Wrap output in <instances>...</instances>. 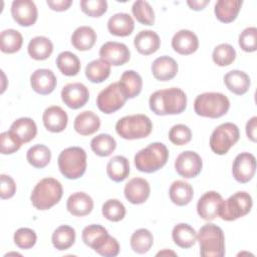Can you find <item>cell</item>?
Here are the masks:
<instances>
[{
    "mask_svg": "<svg viewBox=\"0 0 257 257\" xmlns=\"http://www.w3.org/2000/svg\"><path fill=\"white\" fill-rule=\"evenodd\" d=\"M150 108L158 115L179 114L187 107V95L178 87L155 91L149 99Z\"/></svg>",
    "mask_w": 257,
    "mask_h": 257,
    "instance_id": "1",
    "label": "cell"
},
{
    "mask_svg": "<svg viewBox=\"0 0 257 257\" xmlns=\"http://www.w3.org/2000/svg\"><path fill=\"white\" fill-rule=\"evenodd\" d=\"M63 194L59 181L53 178L40 180L32 190L30 200L37 210H48L56 205Z\"/></svg>",
    "mask_w": 257,
    "mask_h": 257,
    "instance_id": "2",
    "label": "cell"
},
{
    "mask_svg": "<svg viewBox=\"0 0 257 257\" xmlns=\"http://www.w3.org/2000/svg\"><path fill=\"white\" fill-rule=\"evenodd\" d=\"M169 159V151L162 143H152L135 156V166L143 173H155L163 168Z\"/></svg>",
    "mask_w": 257,
    "mask_h": 257,
    "instance_id": "3",
    "label": "cell"
},
{
    "mask_svg": "<svg viewBox=\"0 0 257 257\" xmlns=\"http://www.w3.org/2000/svg\"><path fill=\"white\" fill-rule=\"evenodd\" d=\"M202 257H223L225 255V237L223 230L212 223L202 226L197 235Z\"/></svg>",
    "mask_w": 257,
    "mask_h": 257,
    "instance_id": "4",
    "label": "cell"
},
{
    "mask_svg": "<svg viewBox=\"0 0 257 257\" xmlns=\"http://www.w3.org/2000/svg\"><path fill=\"white\" fill-rule=\"evenodd\" d=\"M229 107V98L221 92H204L199 94L194 101L195 112L204 117H221L227 113Z\"/></svg>",
    "mask_w": 257,
    "mask_h": 257,
    "instance_id": "5",
    "label": "cell"
},
{
    "mask_svg": "<svg viewBox=\"0 0 257 257\" xmlns=\"http://www.w3.org/2000/svg\"><path fill=\"white\" fill-rule=\"evenodd\" d=\"M60 173L69 180H76L83 176L86 170V153L80 147H70L58 156Z\"/></svg>",
    "mask_w": 257,
    "mask_h": 257,
    "instance_id": "6",
    "label": "cell"
},
{
    "mask_svg": "<svg viewBox=\"0 0 257 257\" xmlns=\"http://www.w3.org/2000/svg\"><path fill=\"white\" fill-rule=\"evenodd\" d=\"M153 130V123L146 114L138 113L119 118L115 124L117 135L124 140L147 138Z\"/></svg>",
    "mask_w": 257,
    "mask_h": 257,
    "instance_id": "7",
    "label": "cell"
},
{
    "mask_svg": "<svg viewBox=\"0 0 257 257\" xmlns=\"http://www.w3.org/2000/svg\"><path fill=\"white\" fill-rule=\"evenodd\" d=\"M253 205L252 197L247 192H237L227 200H223L218 216L224 221H234L247 215Z\"/></svg>",
    "mask_w": 257,
    "mask_h": 257,
    "instance_id": "8",
    "label": "cell"
},
{
    "mask_svg": "<svg viewBox=\"0 0 257 257\" xmlns=\"http://www.w3.org/2000/svg\"><path fill=\"white\" fill-rule=\"evenodd\" d=\"M239 128L235 123H221L211 135L210 148L216 155H225L239 141Z\"/></svg>",
    "mask_w": 257,
    "mask_h": 257,
    "instance_id": "9",
    "label": "cell"
},
{
    "mask_svg": "<svg viewBox=\"0 0 257 257\" xmlns=\"http://www.w3.org/2000/svg\"><path fill=\"white\" fill-rule=\"evenodd\" d=\"M127 98L121 84L119 82H112L98 93L96 105L103 113L110 114L120 109Z\"/></svg>",
    "mask_w": 257,
    "mask_h": 257,
    "instance_id": "10",
    "label": "cell"
},
{
    "mask_svg": "<svg viewBox=\"0 0 257 257\" xmlns=\"http://www.w3.org/2000/svg\"><path fill=\"white\" fill-rule=\"evenodd\" d=\"M203 167L201 157L193 151H185L181 153L175 161L176 172L185 179L197 177Z\"/></svg>",
    "mask_w": 257,
    "mask_h": 257,
    "instance_id": "11",
    "label": "cell"
},
{
    "mask_svg": "<svg viewBox=\"0 0 257 257\" xmlns=\"http://www.w3.org/2000/svg\"><path fill=\"white\" fill-rule=\"evenodd\" d=\"M255 172L256 159L252 154L244 152L236 156L232 166V174L237 182L248 183L254 177Z\"/></svg>",
    "mask_w": 257,
    "mask_h": 257,
    "instance_id": "12",
    "label": "cell"
},
{
    "mask_svg": "<svg viewBox=\"0 0 257 257\" xmlns=\"http://www.w3.org/2000/svg\"><path fill=\"white\" fill-rule=\"evenodd\" d=\"M99 56L110 65L119 66L130 60L131 52L125 44L116 41H108L100 47Z\"/></svg>",
    "mask_w": 257,
    "mask_h": 257,
    "instance_id": "13",
    "label": "cell"
},
{
    "mask_svg": "<svg viewBox=\"0 0 257 257\" xmlns=\"http://www.w3.org/2000/svg\"><path fill=\"white\" fill-rule=\"evenodd\" d=\"M89 98L87 87L80 82L68 83L62 87L61 99L69 108L77 109L85 105Z\"/></svg>",
    "mask_w": 257,
    "mask_h": 257,
    "instance_id": "14",
    "label": "cell"
},
{
    "mask_svg": "<svg viewBox=\"0 0 257 257\" xmlns=\"http://www.w3.org/2000/svg\"><path fill=\"white\" fill-rule=\"evenodd\" d=\"M11 14L13 19L21 26L28 27L33 25L38 16L37 7L30 0H15L11 5Z\"/></svg>",
    "mask_w": 257,
    "mask_h": 257,
    "instance_id": "15",
    "label": "cell"
},
{
    "mask_svg": "<svg viewBox=\"0 0 257 257\" xmlns=\"http://www.w3.org/2000/svg\"><path fill=\"white\" fill-rule=\"evenodd\" d=\"M222 201L223 198L219 193L215 191L206 192L199 199L197 204V212L199 216L206 221L214 220L218 216Z\"/></svg>",
    "mask_w": 257,
    "mask_h": 257,
    "instance_id": "16",
    "label": "cell"
},
{
    "mask_svg": "<svg viewBox=\"0 0 257 257\" xmlns=\"http://www.w3.org/2000/svg\"><path fill=\"white\" fill-rule=\"evenodd\" d=\"M123 193L125 199L130 203L134 205L143 204L150 197V184L146 179L134 178L125 184Z\"/></svg>",
    "mask_w": 257,
    "mask_h": 257,
    "instance_id": "17",
    "label": "cell"
},
{
    "mask_svg": "<svg viewBox=\"0 0 257 257\" xmlns=\"http://www.w3.org/2000/svg\"><path fill=\"white\" fill-rule=\"evenodd\" d=\"M56 76L50 69H37L30 76V84L32 89L41 95L51 93L56 87Z\"/></svg>",
    "mask_w": 257,
    "mask_h": 257,
    "instance_id": "18",
    "label": "cell"
},
{
    "mask_svg": "<svg viewBox=\"0 0 257 257\" xmlns=\"http://www.w3.org/2000/svg\"><path fill=\"white\" fill-rule=\"evenodd\" d=\"M172 47L181 55H190L197 51L199 47V39L191 30L182 29L173 36Z\"/></svg>",
    "mask_w": 257,
    "mask_h": 257,
    "instance_id": "19",
    "label": "cell"
},
{
    "mask_svg": "<svg viewBox=\"0 0 257 257\" xmlns=\"http://www.w3.org/2000/svg\"><path fill=\"white\" fill-rule=\"evenodd\" d=\"M42 120L45 128L51 133H60L65 130L68 116L65 110L58 105L47 107L42 115Z\"/></svg>",
    "mask_w": 257,
    "mask_h": 257,
    "instance_id": "20",
    "label": "cell"
},
{
    "mask_svg": "<svg viewBox=\"0 0 257 257\" xmlns=\"http://www.w3.org/2000/svg\"><path fill=\"white\" fill-rule=\"evenodd\" d=\"M178 72L177 61L167 55L158 57L152 64V73L157 80L168 81L173 79Z\"/></svg>",
    "mask_w": 257,
    "mask_h": 257,
    "instance_id": "21",
    "label": "cell"
},
{
    "mask_svg": "<svg viewBox=\"0 0 257 257\" xmlns=\"http://www.w3.org/2000/svg\"><path fill=\"white\" fill-rule=\"evenodd\" d=\"M66 208L71 215L76 217H83L92 211L93 201L87 194L83 192H76L68 197Z\"/></svg>",
    "mask_w": 257,
    "mask_h": 257,
    "instance_id": "22",
    "label": "cell"
},
{
    "mask_svg": "<svg viewBox=\"0 0 257 257\" xmlns=\"http://www.w3.org/2000/svg\"><path fill=\"white\" fill-rule=\"evenodd\" d=\"M134 45L139 53L143 55H150L158 51L161 45V40L155 31L142 30L136 35Z\"/></svg>",
    "mask_w": 257,
    "mask_h": 257,
    "instance_id": "23",
    "label": "cell"
},
{
    "mask_svg": "<svg viewBox=\"0 0 257 257\" xmlns=\"http://www.w3.org/2000/svg\"><path fill=\"white\" fill-rule=\"evenodd\" d=\"M100 126V119L97 114L90 110H84L76 115L73 122L75 132L81 136H90L97 132Z\"/></svg>",
    "mask_w": 257,
    "mask_h": 257,
    "instance_id": "24",
    "label": "cell"
},
{
    "mask_svg": "<svg viewBox=\"0 0 257 257\" xmlns=\"http://www.w3.org/2000/svg\"><path fill=\"white\" fill-rule=\"evenodd\" d=\"M135 28V21L127 13H116L107 21L108 31L115 36L125 37L132 34Z\"/></svg>",
    "mask_w": 257,
    "mask_h": 257,
    "instance_id": "25",
    "label": "cell"
},
{
    "mask_svg": "<svg viewBox=\"0 0 257 257\" xmlns=\"http://www.w3.org/2000/svg\"><path fill=\"white\" fill-rule=\"evenodd\" d=\"M226 87L237 95L245 94L250 87L249 75L241 70H231L224 75Z\"/></svg>",
    "mask_w": 257,
    "mask_h": 257,
    "instance_id": "26",
    "label": "cell"
},
{
    "mask_svg": "<svg viewBox=\"0 0 257 257\" xmlns=\"http://www.w3.org/2000/svg\"><path fill=\"white\" fill-rule=\"evenodd\" d=\"M21 144L29 143L37 134V126L35 121L30 117H20L16 119L9 130Z\"/></svg>",
    "mask_w": 257,
    "mask_h": 257,
    "instance_id": "27",
    "label": "cell"
},
{
    "mask_svg": "<svg viewBox=\"0 0 257 257\" xmlns=\"http://www.w3.org/2000/svg\"><path fill=\"white\" fill-rule=\"evenodd\" d=\"M242 4L241 0H219L215 4V15L223 23L233 22L237 18Z\"/></svg>",
    "mask_w": 257,
    "mask_h": 257,
    "instance_id": "28",
    "label": "cell"
},
{
    "mask_svg": "<svg viewBox=\"0 0 257 257\" xmlns=\"http://www.w3.org/2000/svg\"><path fill=\"white\" fill-rule=\"evenodd\" d=\"M169 196L174 204L178 206H185L192 201L194 190L189 183L177 180L172 183L169 190Z\"/></svg>",
    "mask_w": 257,
    "mask_h": 257,
    "instance_id": "29",
    "label": "cell"
},
{
    "mask_svg": "<svg viewBox=\"0 0 257 257\" xmlns=\"http://www.w3.org/2000/svg\"><path fill=\"white\" fill-rule=\"evenodd\" d=\"M27 51L31 58L35 60H45L51 55L53 44L51 40L45 36H35L29 41Z\"/></svg>",
    "mask_w": 257,
    "mask_h": 257,
    "instance_id": "30",
    "label": "cell"
},
{
    "mask_svg": "<svg viewBox=\"0 0 257 257\" xmlns=\"http://www.w3.org/2000/svg\"><path fill=\"white\" fill-rule=\"evenodd\" d=\"M96 41V33L89 26L77 27L71 36L73 47L80 51H86L92 48Z\"/></svg>",
    "mask_w": 257,
    "mask_h": 257,
    "instance_id": "31",
    "label": "cell"
},
{
    "mask_svg": "<svg viewBox=\"0 0 257 257\" xmlns=\"http://www.w3.org/2000/svg\"><path fill=\"white\" fill-rule=\"evenodd\" d=\"M106 173L110 180L119 183L130 175V163L123 156L112 157L106 165Z\"/></svg>",
    "mask_w": 257,
    "mask_h": 257,
    "instance_id": "32",
    "label": "cell"
},
{
    "mask_svg": "<svg viewBox=\"0 0 257 257\" xmlns=\"http://www.w3.org/2000/svg\"><path fill=\"white\" fill-rule=\"evenodd\" d=\"M172 238L177 246L187 249L196 243L197 233L189 224L180 223L173 228Z\"/></svg>",
    "mask_w": 257,
    "mask_h": 257,
    "instance_id": "33",
    "label": "cell"
},
{
    "mask_svg": "<svg viewBox=\"0 0 257 257\" xmlns=\"http://www.w3.org/2000/svg\"><path fill=\"white\" fill-rule=\"evenodd\" d=\"M110 74V64L99 58L90 61L85 67V76L92 83L104 81Z\"/></svg>",
    "mask_w": 257,
    "mask_h": 257,
    "instance_id": "34",
    "label": "cell"
},
{
    "mask_svg": "<svg viewBox=\"0 0 257 257\" xmlns=\"http://www.w3.org/2000/svg\"><path fill=\"white\" fill-rule=\"evenodd\" d=\"M51 241L55 249L67 250L75 242V230L68 225H61L53 232Z\"/></svg>",
    "mask_w": 257,
    "mask_h": 257,
    "instance_id": "35",
    "label": "cell"
},
{
    "mask_svg": "<svg viewBox=\"0 0 257 257\" xmlns=\"http://www.w3.org/2000/svg\"><path fill=\"white\" fill-rule=\"evenodd\" d=\"M23 43L21 33L15 29L3 30L0 34V49L4 53H15L20 50Z\"/></svg>",
    "mask_w": 257,
    "mask_h": 257,
    "instance_id": "36",
    "label": "cell"
},
{
    "mask_svg": "<svg viewBox=\"0 0 257 257\" xmlns=\"http://www.w3.org/2000/svg\"><path fill=\"white\" fill-rule=\"evenodd\" d=\"M56 65L60 72L66 76H74L80 70V60L70 51L59 53L56 58Z\"/></svg>",
    "mask_w": 257,
    "mask_h": 257,
    "instance_id": "37",
    "label": "cell"
},
{
    "mask_svg": "<svg viewBox=\"0 0 257 257\" xmlns=\"http://www.w3.org/2000/svg\"><path fill=\"white\" fill-rule=\"evenodd\" d=\"M123 87L128 98H134L138 96L143 87V79L141 75L135 70H125L118 81Z\"/></svg>",
    "mask_w": 257,
    "mask_h": 257,
    "instance_id": "38",
    "label": "cell"
},
{
    "mask_svg": "<svg viewBox=\"0 0 257 257\" xmlns=\"http://www.w3.org/2000/svg\"><path fill=\"white\" fill-rule=\"evenodd\" d=\"M27 162L34 168H45L51 160V152L44 145H35L31 147L26 154Z\"/></svg>",
    "mask_w": 257,
    "mask_h": 257,
    "instance_id": "39",
    "label": "cell"
},
{
    "mask_svg": "<svg viewBox=\"0 0 257 257\" xmlns=\"http://www.w3.org/2000/svg\"><path fill=\"white\" fill-rule=\"evenodd\" d=\"M92 152L99 157H108L116 148L115 140L108 134H99L90 142Z\"/></svg>",
    "mask_w": 257,
    "mask_h": 257,
    "instance_id": "40",
    "label": "cell"
},
{
    "mask_svg": "<svg viewBox=\"0 0 257 257\" xmlns=\"http://www.w3.org/2000/svg\"><path fill=\"white\" fill-rule=\"evenodd\" d=\"M131 247L138 254L147 253L154 243V237L151 231L142 228L133 233L131 236Z\"/></svg>",
    "mask_w": 257,
    "mask_h": 257,
    "instance_id": "41",
    "label": "cell"
},
{
    "mask_svg": "<svg viewBox=\"0 0 257 257\" xmlns=\"http://www.w3.org/2000/svg\"><path fill=\"white\" fill-rule=\"evenodd\" d=\"M108 234L107 230L98 224H91L82 230V241L85 245L92 248L95 247L104 239V237Z\"/></svg>",
    "mask_w": 257,
    "mask_h": 257,
    "instance_id": "42",
    "label": "cell"
},
{
    "mask_svg": "<svg viewBox=\"0 0 257 257\" xmlns=\"http://www.w3.org/2000/svg\"><path fill=\"white\" fill-rule=\"evenodd\" d=\"M132 12L140 23L144 25H153L155 23V12L149 2L144 0L136 1L133 4Z\"/></svg>",
    "mask_w": 257,
    "mask_h": 257,
    "instance_id": "43",
    "label": "cell"
},
{
    "mask_svg": "<svg viewBox=\"0 0 257 257\" xmlns=\"http://www.w3.org/2000/svg\"><path fill=\"white\" fill-rule=\"evenodd\" d=\"M212 58L218 66H228L234 62L236 50L228 43H221L214 48Z\"/></svg>",
    "mask_w": 257,
    "mask_h": 257,
    "instance_id": "44",
    "label": "cell"
},
{
    "mask_svg": "<svg viewBox=\"0 0 257 257\" xmlns=\"http://www.w3.org/2000/svg\"><path fill=\"white\" fill-rule=\"evenodd\" d=\"M102 215L105 219L111 222H118L125 216V207L116 199H109L105 201L101 209Z\"/></svg>",
    "mask_w": 257,
    "mask_h": 257,
    "instance_id": "45",
    "label": "cell"
},
{
    "mask_svg": "<svg viewBox=\"0 0 257 257\" xmlns=\"http://www.w3.org/2000/svg\"><path fill=\"white\" fill-rule=\"evenodd\" d=\"M13 239L17 247L27 250L35 245L37 236L36 233L30 228H19L14 233Z\"/></svg>",
    "mask_w": 257,
    "mask_h": 257,
    "instance_id": "46",
    "label": "cell"
},
{
    "mask_svg": "<svg viewBox=\"0 0 257 257\" xmlns=\"http://www.w3.org/2000/svg\"><path fill=\"white\" fill-rule=\"evenodd\" d=\"M192 139V132L189 126L178 123L171 127L169 132V140L176 146H184Z\"/></svg>",
    "mask_w": 257,
    "mask_h": 257,
    "instance_id": "47",
    "label": "cell"
},
{
    "mask_svg": "<svg viewBox=\"0 0 257 257\" xmlns=\"http://www.w3.org/2000/svg\"><path fill=\"white\" fill-rule=\"evenodd\" d=\"M79 4L82 12L89 17H100L107 10L105 0H81Z\"/></svg>",
    "mask_w": 257,
    "mask_h": 257,
    "instance_id": "48",
    "label": "cell"
},
{
    "mask_svg": "<svg viewBox=\"0 0 257 257\" xmlns=\"http://www.w3.org/2000/svg\"><path fill=\"white\" fill-rule=\"evenodd\" d=\"M239 46L245 52H254L257 49V29L247 27L239 35Z\"/></svg>",
    "mask_w": 257,
    "mask_h": 257,
    "instance_id": "49",
    "label": "cell"
},
{
    "mask_svg": "<svg viewBox=\"0 0 257 257\" xmlns=\"http://www.w3.org/2000/svg\"><path fill=\"white\" fill-rule=\"evenodd\" d=\"M94 251L104 257H114L119 253V244L115 238L107 234L104 239L95 247Z\"/></svg>",
    "mask_w": 257,
    "mask_h": 257,
    "instance_id": "50",
    "label": "cell"
},
{
    "mask_svg": "<svg viewBox=\"0 0 257 257\" xmlns=\"http://www.w3.org/2000/svg\"><path fill=\"white\" fill-rule=\"evenodd\" d=\"M0 144H1V154L3 155H10L17 152L22 145L19 142V140L10 131L4 132L1 134Z\"/></svg>",
    "mask_w": 257,
    "mask_h": 257,
    "instance_id": "51",
    "label": "cell"
},
{
    "mask_svg": "<svg viewBox=\"0 0 257 257\" xmlns=\"http://www.w3.org/2000/svg\"><path fill=\"white\" fill-rule=\"evenodd\" d=\"M0 180H1V185H0L1 199L5 200V199L12 198L16 192V184L14 180L10 176L5 174H1Z\"/></svg>",
    "mask_w": 257,
    "mask_h": 257,
    "instance_id": "52",
    "label": "cell"
},
{
    "mask_svg": "<svg viewBox=\"0 0 257 257\" xmlns=\"http://www.w3.org/2000/svg\"><path fill=\"white\" fill-rule=\"evenodd\" d=\"M71 4V0H47V5L50 7V9L58 12L67 10Z\"/></svg>",
    "mask_w": 257,
    "mask_h": 257,
    "instance_id": "53",
    "label": "cell"
},
{
    "mask_svg": "<svg viewBox=\"0 0 257 257\" xmlns=\"http://www.w3.org/2000/svg\"><path fill=\"white\" fill-rule=\"evenodd\" d=\"M256 133H257V116H253L246 123V135L248 139L253 143L256 142Z\"/></svg>",
    "mask_w": 257,
    "mask_h": 257,
    "instance_id": "54",
    "label": "cell"
},
{
    "mask_svg": "<svg viewBox=\"0 0 257 257\" xmlns=\"http://www.w3.org/2000/svg\"><path fill=\"white\" fill-rule=\"evenodd\" d=\"M209 0H193V1H187V4L190 6L191 9L200 11L203 10L207 4H209Z\"/></svg>",
    "mask_w": 257,
    "mask_h": 257,
    "instance_id": "55",
    "label": "cell"
},
{
    "mask_svg": "<svg viewBox=\"0 0 257 257\" xmlns=\"http://www.w3.org/2000/svg\"><path fill=\"white\" fill-rule=\"evenodd\" d=\"M164 254H172V255H176L174 252H171V251H162V252H159L157 255H164Z\"/></svg>",
    "mask_w": 257,
    "mask_h": 257,
    "instance_id": "56",
    "label": "cell"
}]
</instances>
